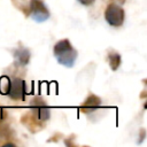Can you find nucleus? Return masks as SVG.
Wrapping results in <instances>:
<instances>
[{"instance_id":"f257e3e1","label":"nucleus","mask_w":147,"mask_h":147,"mask_svg":"<svg viewBox=\"0 0 147 147\" xmlns=\"http://www.w3.org/2000/svg\"><path fill=\"white\" fill-rule=\"evenodd\" d=\"M54 56L57 60V62L64 67L71 68L77 59V51L72 47L70 41L68 39H63L57 41L54 45Z\"/></svg>"},{"instance_id":"f03ea898","label":"nucleus","mask_w":147,"mask_h":147,"mask_svg":"<svg viewBox=\"0 0 147 147\" xmlns=\"http://www.w3.org/2000/svg\"><path fill=\"white\" fill-rule=\"evenodd\" d=\"M105 17L109 25L117 28L123 24L125 13L121 6H118L116 3H110L107 6V9L105 11Z\"/></svg>"},{"instance_id":"7ed1b4c3","label":"nucleus","mask_w":147,"mask_h":147,"mask_svg":"<svg viewBox=\"0 0 147 147\" xmlns=\"http://www.w3.org/2000/svg\"><path fill=\"white\" fill-rule=\"evenodd\" d=\"M30 10H31L32 18L37 22H44L49 17V11L41 0H31Z\"/></svg>"},{"instance_id":"20e7f679","label":"nucleus","mask_w":147,"mask_h":147,"mask_svg":"<svg viewBox=\"0 0 147 147\" xmlns=\"http://www.w3.org/2000/svg\"><path fill=\"white\" fill-rule=\"evenodd\" d=\"M8 94L11 99H15V100L23 99V96L25 94V84H24V82L18 79V78H15L14 80H11L10 85H9Z\"/></svg>"},{"instance_id":"39448f33","label":"nucleus","mask_w":147,"mask_h":147,"mask_svg":"<svg viewBox=\"0 0 147 147\" xmlns=\"http://www.w3.org/2000/svg\"><path fill=\"white\" fill-rule=\"evenodd\" d=\"M33 108H34V110L37 111V116H38L39 119H41V121H47V119L49 118V115H51L49 109L47 108L46 103H45L42 100H40V99H34V100H33Z\"/></svg>"},{"instance_id":"423d86ee","label":"nucleus","mask_w":147,"mask_h":147,"mask_svg":"<svg viewBox=\"0 0 147 147\" xmlns=\"http://www.w3.org/2000/svg\"><path fill=\"white\" fill-rule=\"evenodd\" d=\"M100 105H101L100 98H98L96 95H90V96L85 100V102H84V108L87 109V110L96 109Z\"/></svg>"},{"instance_id":"0eeeda50","label":"nucleus","mask_w":147,"mask_h":147,"mask_svg":"<svg viewBox=\"0 0 147 147\" xmlns=\"http://www.w3.org/2000/svg\"><path fill=\"white\" fill-rule=\"evenodd\" d=\"M15 57L18 60V63H21V65H25L29 62L30 55H29V52L26 49H20L17 52V54L15 55Z\"/></svg>"},{"instance_id":"6e6552de","label":"nucleus","mask_w":147,"mask_h":147,"mask_svg":"<svg viewBox=\"0 0 147 147\" xmlns=\"http://www.w3.org/2000/svg\"><path fill=\"white\" fill-rule=\"evenodd\" d=\"M109 65L111 67L113 70H116L121 65V56L118 53H111L109 54Z\"/></svg>"},{"instance_id":"1a4fd4ad","label":"nucleus","mask_w":147,"mask_h":147,"mask_svg":"<svg viewBox=\"0 0 147 147\" xmlns=\"http://www.w3.org/2000/svg\"><path fill=\"white\" fill-rule=\"evenodd\" d=\"M9 85H10V80L7 77H2L0 79V91H1V93L7 94L8 90H9Z\"/></svg>"},{"instance_id":"9d476101","label":"nucleus","mask_w":147,"mask_h":147,"mask_svg":"<svg viewBox=\"0 0 147 147\" xmlns=\"http://www.w3.org/2000/svg\"><path fill=\"white\" fill-rule=\"evenodd\" d=\"M80 3H83V5H91V3H93L94 2V0H78Z\"/></svg>"},{"instance_id":"9b49d317","label":"nucleus","mask_w":147,"mask_h":147,"mask_svg":"<svg viewBox=\"0 0 147 147\" xmlns=\"http://www.w3.org/2000/svg\"><path fill=\"white\" fill-rule=\"evenodd\" d=\"M3 117H5V111L2 108H0V122L3 119Z\"/></svg>"}]
</instances>
